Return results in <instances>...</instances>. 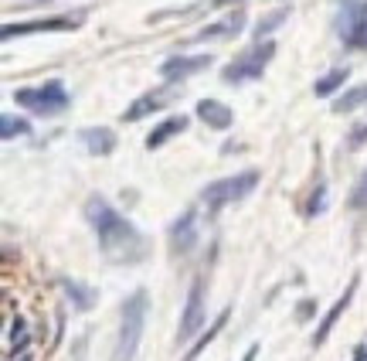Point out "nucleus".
<instances>
[{"label":"nucleus","instance_id":"obj_1","mask_svg":"<svg viewBox=\"0 0 367 361\" xmlns=\"http://www.w3.org/2000/svg\"><path fill=\"white\" fill-rule=\"evenodd\" d=\"M85 221L92 225L95 242H99V249H102V256H106L109 263L133 266V263H143V259H147L150 239L143 236L129 219H122L102 194H89V202H85Z\"/></svg>","mask_w":367,"mask_h":361},{"label":"nucleus","instance_id":"obj_2","mask_svg":"<svg viewBox=\"0 0 367 361\" xmlns=\"http://www.w3.org/2000/svg\"><path fill=\"white\" fill-rule=\"evenodd\" d=\"M147 310H150V297L147 290H137L122 300V314H119V338L112 347V361H133L143 341V328H147Z\"/></svg>","mask_w":367,"mask_h":361},{"label":"nucleus","instance_id":"obj_3","mask_svg":"<svg viewBox=\"0 0 367 361\" xmlns=\"http://www.w3.org/2000/svg\"><path fill=\"white\" fill-rule=\"evenodd\" d=\"M259 181H262V174L252 171V167L231 174V177H221V181H211L208 188L201 191V204L208 208V215H218L225 204H235V202H242V198H248L252 191L259 188Z\"/></svg>","mask_w":367,"mask_h":361},{"label":"nucleus","instance_id":"obj_4","mask_svg":"<svg viewBox=\"0 0 367 361\" xmlns=\"http://www.w3.org/2000/svg\"><path fill=\"white\" fill-rule=\"evenodd\" d=\"M14 103L21 110L34 113V116H58L72 106V95L65 89V82L51 79L41 82V85H24V89H14Z\"/></svg>","mask_w":367,"mask_h":361},{"label":"nucleus","instance_id":"obj_5","mask_svg":"<svg viewBox=\"0 0 367 361\" xmlns=\"http://www.w3.org/2000/svg\"><path fill=\"white\" fill-rule=\"evenodd\" d=\"M340 45L351 51H367V0H340L334 17Z\"/></svg>","mask_w":367,"mask_h":361},{"label":"nucleus","instance_id":"obj_6","mask_svg":"<svg viewBox=\"0 0 367 361\" xmlns=\"http://www.w3.org/2000/svg\"><path fill=\"white\" fill-rule=\"evenodd\" d=\"M272 55H275V41H255L248 51H242L235 62L221 68V79L228 82V85H242V82L262 79L269 62H272Z\"/></svg>","mask_w":367,"mask_h":361},{"label":"nucleus","instance_id":"obj_7","mask_svg":"<svg viewBox=\"0 0 367 361\" xmlns=\"http://www.w3.org/2000/svg\"><path fill=\"white\" fill-rule=\"evenodd\" d=\"M204 280L194 276L191 280V290H187V300H184V314H181V328H177V341L187 345L201 328H204Z\"/></svg>","mask_w":367,"mask_h":361},{"label":"nucleus","instance_id":"obj_8","mask_svg":"<svg viewBox=\"0 0 367 361\" xmlns=\"http://www.w3.org/2000/svg\"><path fill=\"white\" fill-rule=\"evenodd\" d=\"M82 24V14H61V17H34V21H17V24H4L0 28V38L11 41V38H21V34H41V31H75Z\"/></svg>","mask_w":367,"mask_h":361},{"label":"nucleus","instance_id":"obj_9","mask_svg":"<svg viewBox=\"0 0 367 361\" xmlns=\"http://www.w3.org/2000/svg\"><path fill=\"white\" fill-rule=\"evenodd\" d=\"M167 242L174 256H191L194 252V246H198V208H187L181 219H174Z\"/></svg>","mask_w":367,"mask_h":361},{"label":"nucleus","instance_id":"obj_10","mask_svg":"<svg viewBox=\"0 0 367 361\" xmlns=\"http://www.w3.org/2000/svg\"><path fill=\"white\" fill-rule=\"evenodd\" d=\"M174 99H177V89H170V85H164V89H150V93H143L137 103H129V106L122 110V123H139L143 116L160 113L164 106H170Z\"/></svg>","mask_w":367,"mask_h":361},{"label":"nucleus","instance_id":"obj_11","mask_svg":"<svg viewBox=\"0 0 367 361\" xmlns=\"http://www.w3.org/2000/svg\"><path fill=\"white\" fill-rule=\"evenodd\" d=\"M211 62H214L211 55H170L167 62L160 65V75L167 82H184L191 75H198V72H204Z\"/></svg>","mask_w":367,"mask_h":361},{"label":"nucleus","instance_id":"obj_12","mask_svg":"<svg viewBox=\"0 0 367 361\" xmlns=\"http://www.w3.org/2000/svg\"><path fill=\"white\" fill-rule=\"evenodd\" d=\"M357 283H361V276L353 273V280L347 283V290H344V297H336V303L326 310V317H323L320 324H317V334H313V347H320L326 338H330V330H334V324L344 317V310L351 307V300H353V293H357Z\"/></svg>","mask_w":367,"mask_h":361},{"label":"nucleus","instance_id":"obj_13","mask_svg":"<svg viewBox=\"0 0 367 361\" xmlns=\"http://www.w3.org/2000/svg\"><path fill=\"white\" fill-rule=\"evenodd\" d=\"M78 143H85V150L92 157H109L119 140H116V133L109 126H82L78 130Z\"/></svg>","mask_w":367,"mask_h":361},{"label":"nucleus","instance_id":"obj_14","mask_svg":"<svg viewBox=\"0 0 367 361\" xmlns=\"http://www.w3.org/2000/svg\"><path fill=\"white\" fill-rule=\"evenodd\" d=\"M242 28H245V11H235V14H228L225 21L208 24V28H201L198 34H191V41H194V45H201V41H225V38H235Z\"/></svg>","mask_w":367,"mask_h":361},{"label":"nucleus","instance_id":"obj_15","mask_svg":"<svg viewBox=\"0 0 367 361\" xmlns=\"http://www.w3.org/2000/svg\"><path fill=\"white\" fill-rule=\"evenodd\" d=\"M194 113H198L201 123H208L211 130H228V126L235 123V113H231V106L218 103V99H201Z\"/></svg>","mask_w":367,"mask_h":361},{"label":"nucleus","instance_id":"obj_16","mask_svg":"<svg viewBox=\"0 0 367 361\" xmlns=\"http://www.w3.org/2000/svg\"><path fill=\"white\" fill-rule=\"evenodd\" d=\"M191 126V116H167L164 123H156L147 133V150H156V147H164L167 140H174L177 133H184Z\"/></svg>","mask_w":367,"mask_h":361},{"label":"nucleus","instance_id":"obj_17","mask_svg":"<svg viewBox=\"0 0 367 361\" xmlns=\"http://www.w3.org/2000/svg\"><path fill=\"white\" fill-rule=\"evenodd\" d=\"M58 286H61V293L72 300V307L82 310V314L92 310V307H95V300H99V293H95L92 286H85V283H78V280H68V276H61Z\"/></svg>","mask_w":367,"mask_h":361},{"label":"nucleus","instance_id":"obj_18","mask_svg":"<svg viewBox=\"0 0 367 361\" xmlns=\"http://www.w3.org/2000/svg\"><path fill=\"white\" fill-rule=\"evenodd\" d=\"M361 106H367V82H364V85H353V89H344V93L330 103L334 116H347V113L361 110Z\"/></svg>","mask_w":367,"mask_h":361},{"label":"nucleus","instance_id":"obj_19","mask_svg":"<svg viewBox=\"0 0 367 361\" xmlns=\"http://www.w3.org/2000/svg\"><path fill=\"white\" fill-rule=\"evenodd\" d=\"M347 79H351V68H334V72H326V75H320V79L313 82V95L317 99H330V95H336L344 89Z\"/></svg>","mask_w":367,"mask_h":361},{"label":"nucleus","instance_id":"obj_20","mask_svg":"<svg viewBox=\"0 0 367 361\" xmlns=\"http://www.w3.org/2000/svg\"><path fill=\"white\" fill-rule=\"evenodd\" d=\"M228 314H231V310H228V307H225L221 314L214 317V324H211V328H208V330H204V334H201V338H198V345H194V347H191V351H187V355H184V361H194V358H198V355H201V351H204V347L211 345L214 338L221 334V328L228 324Z\"/></svg>","mask_w":367,"mask_h":361},{"label":"nucleus","instance_id":"obj_21","mask_svg":"<svg viewBox=\"0 0 367 361\" xmlns=\"http://www.w3.org/2000/svg\"><path fill=\"white\" fill-rule=\"evenodd\" d=\"M14 137H31V123L24 116L0 113V140H14Z\"/></svg>","mask_w":367,"mask_h":361},{"label":"nucleus","instance_id":"obj_22","mask_svg":"<svg viewBox=\"0 0 367 361\" xmlns=\"http://www.w3.org/2000/svg\"><path fill=\"white\" fill-rule=\"evenodd\" d=\"M7 341H11V358H14L17 351H21V355L28 351V345H31V338H28V320H24L21 314L11 320V334H7Z\"/></svg>","mask_w":367,"mask_h":361},{"label":"nucleus","instance_id":"obj_23","mask_svg":"<svg viewBox=\"0 0 367 361\" xmlns=\"http://www.w3.org/2000/svg\"><path fill=\"white\" fill-rule=\"evenodd\" d=\"M286 17H289V7H275L272 14H265L259 24H255V41H262L265 34H272L275 28H279V24L286 21ZM265 41H269V38H265Z\"/></svg>","mask_w":367,"mask_h":361},{"label":"nucleus","instance_id":"obj_24","mask_svg":"<svg viewBox=\"0 0 367 361\" xmlns=\"http://www.w3.org/2000/svg\"><path fill=\"white\" fill-rule=\"evenodd\" d=\"M351 208H357V211H364L367 208V171L361 174V181H357L353 191H351Z\"/></svg>","mask_w":367,"mask_h":361},{"label":"nucleus","instance_id":"obj_25","mask_svg":"<svg viewBox=\"0 0 367 361\" xmlns=\"http://www.w3.org/2000/svg\"><path fill=\"white\" fill-rule=\"evenodd\" d=\"M323 198H326V188H323V184H317V191L309 194V204H306V219L320 215V211H323V204H326Z\"/></svg>","mask_w":367,"mask_h":361},{"label":"nucleus","instance_id":"obj_26","mask_svg":"<svg viewBox=\"0 0 367 361\" xmlns=\"http://www.w3.org/2000/svg\"><path fill=\"white\" fill-rule=\"evenodd\" d=\"M313 314H317V300H299L296 303V320H309Z\"/></svg>","mask_w":367,"mask_h":361},{"label":"nucleus","instance_id":"obj_27","mask_svg":"<svg viewBox=\"0 0 367 361\" xmlns=\"http://www.w3.org/2000/svg\"><path fill=\"white\" fill-rule=\"evenodd\" d=\"M364 143H367V123H364V126H357V130L351 133V150H361Z\"/></svg>","mask_w":367,"mask_h":361},{"label":"nucleus","instance_id":"obj_28","mask_svg":"<svg viewBox=\"0 0 367 361\" xmlns=\"http://www.w3.org/2000/svg\"><path fill=\"white\" fill-rule=\"evenodd\" d=\"M255 358H259V345H252V347H248L242 361H255Z\"/></svg>","mask_w":367,"mask_h":361},{"label":"nucleus","instance_id":"obj_29","mask_svg":"<svg viewBox=\"0 0 367 361\" xmlns=\"http://www.w3.org/2000/svg\"><path fill=\"white\" fill-rule=\"evenodd\" d=\"M353 361H367V347H357V355H353Z\"/></svg>","mask_w":367,"mask_h":361},{"label":"nucleus","instance_id":"obj_30","mask_svg":"<svg viewBox=\"0 0 367 361\" xmlns=\"http://www.w3.org/2000/svg\"><path fill=\"white\" fill-rule=\"evenodd\" d=\"M225 4H242V0H211V7H225Z\"/></svg>","mask_w":367,"mask_h":361},{"label":"nucleus","instance_id":"obj_31","mask_svg":"<svg viewBox=\"0 0 367 361\" xmlns=\"http://www.w3.org/2000/svg\"><path fill=\"white\" fill-rule=\"evenodd\" d=\"M38 4H55V0H24V7H38Z\"/></svg>","mask_w":367,"mask_h":361},{"label":"nucleus","instance_id":"obj_32","mask_svg":"<svg viewBox=\"0 0 367 361\" xmlns=\"http://www.w3.org/2000/svg\"><path fill=\"white\" fill-rule=\"evenodd\" d=\"M21 361H31V358H28V355H24V358H21Z\"/></svg>","mask_w":367,"mask_h":361}]
</instances>
